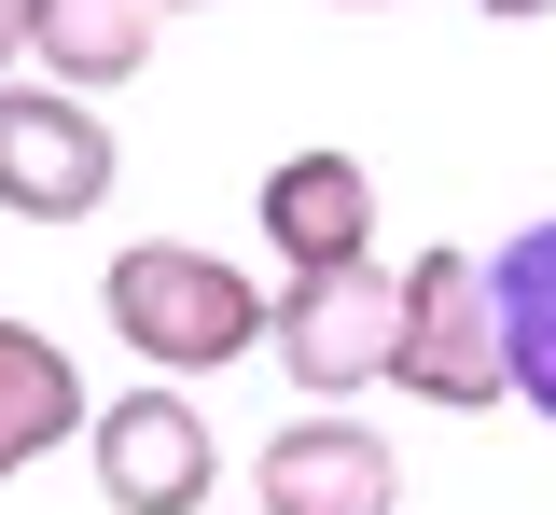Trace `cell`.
<instances>
[{"mask_svg":"<svg viewBox=\"0 0 556 515\" xmlns=\"http://www.w3.org/2000/svg\"><path fill=\"white\" fill-rule=\"evenodd\" d=\"M84 460H98V502L112 515H208L223 488V445L195 418V376H153V390H112L84 418Z\"/></svg>","mask_w":556,"mask_h":515,"instance_id":"obj_4","label":"cell"},{"mask_svg":"<svg viewBox=\"0 0 556 515\" xmlns=\"http://www.w3.org/2000/svg\"><path fill=\"white\" fill-rule=\"evenodd\" d=\"M70 432H84V376H70V349L42 335V321H0V488H14L28 460H56Z\"/></svg>","mask_w":556,"mask_h":515,"instance_id":"obj_9","label":"cell"},{"mask_svg":"<svg viewBox=\"0 0 556 515\" xmlns=\"http://www.w3.org/2000/svg\"><path fill=\"white\" fill-rule=\"evenodd\" d=\"M98 306H112V335H126L153 376H223V363H251V349L278 335V293L251 279V265L195 251V237L112 251V265H98Z\"/></svg>","mask_w":556,"mask_h":515,"instance_id":"obj_1","label":"cell"},{"mask_svg":"<svg viewBox=\"0 0 556 515\" xmlns=\"http://www.w3.org/2000/svg\"><path fill=\"white\" fill-rule=\"evenodd\" d=\"M390 390L431 404V418H486V404H515L501 265H473V251H417V265H404V349H390Z\"/></svg>","mask_w":556,"mask_h":515,"instance_id":"obj_2","label":"cell"},{"mask_svg":"<svg viewBox=\"0 0 556 515\" xmlns=\"http://www.w3.org/2000/svg\"><path fill=\"white\" fill-rule=\"evenodd\" d=\"M112 126L84 84H0V223H84L112 196Z\"/></svg>","mask_w":556,"mask_h":515,"instance_id":"obj_5","label":"cell"},{"mask_svg":"<svg viewBox=\"0 0 556 515\" xmlns=\"http://www.w3.org/2000/svg\"><path fill=\"white\" fill-rule=\"evenodd\" d=\"M265 349H278V376H292L306 404H348V390H376L390 349H404V279H390L376 251H348V265H292Z\"/></svg>","mask_w":556,"mask_h":515,"instance_id":"obj_3","label":"cell"},{"mask_svg":"<svg viewBox=\"0 0 556 515\" xmlns=\"http://www.w3.org/2000/svg\"><path fill=\"white\" fill-rule=\"evenodd\" d=\"M265 251L278 265H348V251H376V167L362 153H278L265 167Z\"/></svg>","mask_w":556,"mask_h":515,"instance_id":"obj_7","label":"cell"},{"mask_svg":"<svg viewBox=\"0 0 556 515\" xmlns=\"http://www.w3.org/2000/svg\"><path fill=\"white\" fill-rule=\"evenodd\" d=\"M14 56H28V0H0V84H14Z\"/></svg>","mask_w":556,"mask_h":515,"instance_id":"obj_11","label":"cell"},{"mask_svg":"<svg viewBox=\"0 0 556 515\" xmlns=\"http://www.w3.org/2000/svg\"><path fill=\"white\" fill-rule=\"evenodd\" d=\"M486 265H501V349H515V404L556 432V210L529 223V237H501Z\"/></svg>","mask_w":556,"mask_h":515,"instance_id":"obj_10","label":"cell"},{"mask_svg":"<svg viewBox=\"0 0 556 515\" xmlns=\"http://www.w3.org/2000/svg\"><path fill=\"white\" fill-rule=\"evenodd\" d=\"M251 488H265V515H390V502H404V460H390L376 418L306 404V418H278V432H265Z\"/></svg>","mask_w":556,"mask_h":515,"instance_id":"obj_6","label":"cell"},{"mask_svg":"<svg viewBox=\"0 0 556 515\" xmlns=\"http://www.w3.org/2000/svg\"><path fill=\"white\" fill-rule=\"evenodd\" d=\"M473 14H556V0H473Z\"/></svg>","mask_w":556,"mask_h":515,"instance_id":"obj_12","label":"cell"},{"mask_svg":"<svg viewBox=\"0 0 556 515\" xmlns=\"http://www.w3.org/2000/svg\"><path fill=\"white\" fill-rule=\"evenodd\" d=\"M167 14H195V0H167Z\"/></svg>","mask_w":556,"mask_h":515,"instance_id":"obj_14","label":"cell"},{"mask_svg":"<svg viewBox=\"0 0 556 515\" xmlns=\"http://www.w3.org/2000/svg\"><path fill=\"white\" fill-rule=\"evenodd\" d=\"M153 14H167V0H28V71L112 98V84L153 71Z\"/></svg>","mask_w":556,"mask_h":515,"instance_id":"obj_8","label":"cell"},{"mask_svg":"<svg viewBox=\"0 0 556 515\" xmlns=\"http://www.w3.org/2000/svg\"><path fill=\"white\" fill-rule=\"evenodd\" d=\"M348 14H390V0H348Z\"/></svg>","mask_w":556,"mask_h":515,"instance_id":"obj_13","label":"cell"}]
</instances>
